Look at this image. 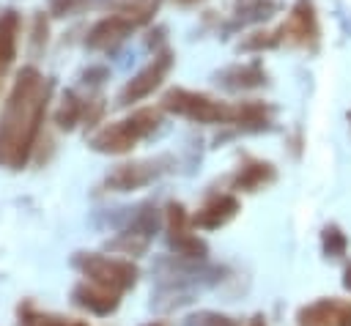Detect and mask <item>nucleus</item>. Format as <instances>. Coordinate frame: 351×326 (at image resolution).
<instances>
[{
    "mask_svg": "<svg viewBox=\"0 0 351 326\" xmlns=\"http://www.w3.org/2000/svg\"><path fill=\"white\" fill-rule=\"evenodd\" d=\"M170 170H176V156L173 153H159V156H148V159L123 162V164H115L104 175L101 189L104 192H134V189H143V186L159 181Z\"/></svg>",
    "mask_w": 351,
    "mask_h": 326,
    "instance_id": "423d86ee",
    "label": "nucleus"
},
{
    "mask_svg": "<svg viewBox=\"0 0 351 326\" xmlns=\"http://www.w3.org/2000/svg\"><path fill=\"white\" fill-rule=\"evenodd\" d=\"M197 260H162L159 263V282L156 293L151 299V307L156 310H176L181 304H189L200 290L217 285L225 274L219 266H192Z\"/></svg>",
    "mask_w": 351,
    "mask_h": 326,
    "instance_id": "7ed1b4c3",
    "label": "nucleus"
},
{
    "mask_svg": "<svg viewBox=\"0 0 351 326\" xmlns=\"http://www.w3.org/2000/svg\"><path fill=\"white\" fill-rule=\"evenodd\" d=\"M184 326H241L236 318L230 315H222V312H211V310H203V312H195L184 321Z\"/></svg>",
    "mask_w": 351,
    "mask_h": 326,
    "instance_id": "5701e85b",
    "label": "nucleus"
},
{
    "mask_svg": "<svg viewBox=\"0 0 351 326\" xmlns=\"http://www.w3.org/2000/svg\"><path fill=\"white\" fill-rule=\"evenodd\" d=\"M71 301L80 310H85V312H90L96 318H107L121 307V293H112V290H107L101 285H93V282L82 279V282H77L71 288Z\"/></svg>",
    "mask_w": 351,
    "mask_h": 326,
    "instance_id": "4468645a",
    "label": "nucleus"
},
{
    "mask_svg": "<svg viewBox=\"0 0 351 326\" xmlns=\"http://www.w3.org/2000/svg\"><path fill=\"white\" fill-rule=\"evenodd\" d=\"M280 33V44H291V47H315L318 44V16H315V5L313 0H296L288 19L282 22V27H277Z\"/></svg>",
    "mask_w": 351,
    "mask_h": 326,
    "instance_id": "9d476101",
    "label": "nucleus"
},
{
    "mask_svg": "<svg viewBox=\"0 0 351 326\" xmlns=\"http://www.w3.org/2000/svg\"><path fill=\"white\" fill-rule=\"evenodd\" d=\"M107 3L112 5L115 14H123L137 27H143V25H148L154 19V14H156V8H159L162 0H107Z\"/></svg>",
    "mask_w": 351,
    "mask_h": 326,
    "instance_id": "aec40b11",
    "label": "nucleus"
},
{
    "mask_svg": "<svg viewBox=\"0 0 351 326\" xmlns=\"http://www.w3.org/2000/svg\"><path fill=\"white\" fill-rule=\"evenodd\" d=\"M299 326H351V301L318 299L296 312Z\"/></svg>",
    "mask_w": 351,
    "mask_h": 326,
    "instance_id": "ddd939ff",
    "label": "nucleus"
},
{
    "mask_svg": "<svg viewBox=\"0 0 351 326\" xmlns=\"http://www.w3.org/2000/svg\"><path fill=\"white\" fill-rule=\"evenodd\" d=\"M162 123V115L159 110L154 107H143V110H134L132 115L121 118V121H112L101 129H96L88 140V145L99 153H129L134 145H140L145 137H151Z\"/></svg>",
    "mask_w": 351,
    "mask_h": 326,
    "instance_id": "20e7f679",
    "label": "nucleus"
},
{
    "mask_svg": "<svg viewBox=\"0 0 351 326\" xmlns=\"http://www.w3.org/2000/svg\"><path fill=\"white\" fill-rule=\"evenodd\" d=\"M93 0H47V8L52 16H74L80 11H85Z\"/></svg>",
    "mask_w": 351,
    "mask_h": 326,
    "instance_id": "b1692460",
    "label": "nucleus"
},
{
    "mask_svg": "<svg viewBox=\"0 0 351 326\" xmlns=\"http://www.w3.org/2000/svg\"><path fill=\"white\" fill-rule=\"evenodd\" d=\"M16 33H19V16L14 11L0 14V77L16 58Z\"/></svg>",
    "mask_w": 351,
    "mask_h": 326,
    "instance_id": "a211bd4d",
    "label": "nucleus"
},
{
    "mask_svg": "<svg viewBox=\"0 0 351 326\" xmlns=\"http://www.w3.org/2000/svg\"><path fill=\"white\" fill-rule=\"evenodd\" d=\"M71 266L82 274V279L101 285L121 296L126 290H132L140 277V268L129 258H112V255H101V252H74Z\"/></svg>",
    "mask_w": 351,
    "mask_h": 326,
    "instance_id": "39448f33",
    "label": "nucleus"
},
{
    "mask_svg": "<svg viewBox=\"0 0 351 326\" xmlns=\"http://www.w3.org/2000/svg\"><path fill=\"white\" fill-rule=\"evenodd\" d=\"M162 110L186 118L192 123H236L241 129H263L271 118V107L263 101H219L208 93H197V90H186V88H173L162 96Z\"/></svg>",
    "mask_w": 351,
    "mask_h": 326,
    "instance_id": "f03ea898",
    "label": "nucleus"
},
{
    "mask_svg": "<svg viewBox=\"0 0 351 326\" xmlns=\"http://www.w3.org/2000/svg\"><path fill=\"white\" fill-rule=\"evenodd\" d=\"M321 249L326 258H343L348 249V238L337 225H326L321 230Z\"/></svg>",
    "mask_w": 351,
    "mask_h": 326,
    "instance_id": "412c9836",
    "label": "nucleus"
},
{
    "mask_svg": "<svg viewBox=\"0 0 351 326\" xmlns=\"http://www.w3.org/2000/svg\"><path fill=\"white\" fill-rule=\"evenodd\" d=\"M148 326H159V323H148Z\"/></svg>",
    "mask_w": 351,
    "mask_h": 326,
    "instance_id": "c85d7f7f",
    "label": "nucleus"
},
{
    "mask_svg": "<svg viewBox=\"0 0 351 326\" xmlns=\"http://www.w3.org/2000/svg\"><path fill=\"white\" fill-rule=\"evenodd\" d=\"M343 285L351 290V266H346V271H343Z\"/></svg>",
    "mask_w": 351,
    "mask_h": 326,
    "instance_id": "bb28decb",
    "label": "nucleus"
},
{
    "mask_svg": "<svg viewBox=\"0 0 351 326\" xmlns=\"http://www.w3.org/2000/svg\"><path fill=\"white\" fill-rule=\"evenodd\" d=\"M107 68L104 66H90V68H85L82 71V82H88V85H99V82H104L107 79Z\"/></svg>",
    "mask_w": 351,
    "mask_h": 326,
    "instance_id": "393cba45",
    "label": "nucleus"
},
{
    "mask_svg": "<svg viewBox=\"0 0 351 326\" xmlns=\"http://www.w3.org/2000/svg\"><path fill=\"white\" fill-rule=\"evenodd\" d=\"M239 211H241V203L233 192H217L192 214V225L195 230H219L228 222H233Z\"/></svg>",
    "mask_w": 351,
    "mask_h": 326,
    "instance_id": "9b49d317",
    "label": "nucleus"
},
{
    "mask_svg": "<svg viewBox=\"0 0 351 326\" xmlns=\"http://www.w3.org/2000/svg\"><path fill=\"white\" fill-rule=\"evenodd\" d=\"M85 104H88V99H80L74 90H66L63 99H60V107H58V112H55L58 129H63V131L77 129V126L85 121Z\"/></svg>",
    "mask_w": 351,
    "mask_h": 326,
    "instance_id": "6ab92c4d",
    "label": "nucleus"
},
{
    "mask_svg": "<svg viewBox=\"0 0 351 326\" xmlns=\"http://www.w3.org/2000/svg\"><path fill=\"white\" fill-rule=\"evenodd\" d=\"M214 79L225 90H252V88L266 85V68L261 60H250V63H239V66H228L217 71Z\"/></svg>",
    "mask_w": 351,
    "mask_h": 326,
    "instance_id": "dca6fc26",
    "label": "nucleus"
},
{
    "mask_svg": "<svg viewBox=\"0 0 351 326\" xmlns=\"http://www.w3.org/2000/svg\"><path fill=\"white\" fill-rule=\"evenodd\" d=\"M348 121H351V115H348Z\"/></svg>",
    "mask_w": 351,
    "mask_h": 326,
    "instance_id": "c756f323",
    "label": "nucleus"
},
{
    "mask_svg": "<svg viewBox=\"0 0 351 326\" xmlns=\"http://www.w3.org/2000/svg\"><path fill=\"white\" fill-rule=\"evenodd\" d=\"M173 63H176V58H173L170 49H159V52H154L151 63H148L145 68H140V71L121 88V93H118V104H121V107H129V104H137V101L148 99V96L167 79Z\"/></svg>",
    "mask_w": 351,
    "mask_h": 326,
    "instance_id": "1a4fd4ad",
    "label": "nucleus"
},
{
    "mask_svg": "<svg viewBox=\"0 0 351 326\" xmlns=\"http://www.w3.org/2000/svg\"><path fill=\"white\" fill-rule=\"evenodd\" d=\"M280 47V33L277 30H258V33H250L247 38H241L239 49L241 52H263V49H274Z\"/></svg>",
    "mask_w": 351,
    "mask_h": 326,
    "instance_id": "4be33fe9",
    "label": "nucleus"
},
{
    "mask_svg": "<svg viewBox=\"0 0 351 326\" xmlns=\"http://www.w3.org/2000/svg\"><path fill=\"white\" fill-rule=\"evenodd\" d=\"M52 93V79L41 77L38 68L25 66L0 112V167L22 170L36 148L47 104Z\"/></svg>",
    "mask_w": 351,
    "mask_h": 326,
    "instance_id": "f257e3e1",
    "label": "nucleus"
},
{
    "mask_svg": "<svg viewBox=\"0 0 351 326\" xmlns=\"http://www.w3.org/2000/svg\"><path fill=\"white\" fill-rule=\"evenodd\" d=\"M178 3H184V5H189V3H197V0H178Z\"/></svg>",
    "mask_w": 351,
    "mask_h": 326,
    "instance_id": "cd10ccee",
    "label": "nucleus"
},
{
    "mask_svg": "<svg viewBox=\"0 0 351 326\" xmlns=\"http://www.w3.org/2000/svg\"><path fill=\"white\" fill-rule=\"evenodd\" d=\"M274 178H277L274 164H269L263 159H244L236 167V173L228 178V184L233 192H258V189L274 184Z\"/></svg>",
    "mask_w": 351,
    "mask_h": 326,
    "instance_id": "2eb2a0df",
    "label": "nucleus"
},
{
    "mask_svg": "<svg viewBox=\"0 0 351 326\" xmlns=\"http://www.w3.org/2000/svg\"><path fill=\"white\" fill-rule=\"evenodd\" d=\"M282 8V0H233L230 14H233V25H258L271 19L277 11Z\"/></svg>",
    "mask_w": 351,
    "mask_h": 326,
    "instance_id": "f3484780",
    "label": "nucleus"
},
{
    "mask_svg": "<svg viewBox=\"0 0 351 326\" xmlns=\"http://www.w3.org/2000/svg\"><path fill=\"white\" fill-rule=\"evenodd\" d=\"M192 216L186 214V208L181 203H167L165 208V230H167V244L170 249L184 258V260H206L208 255V244L203 238H197L192 233Z\"/></svg>",
    "mask_w": 351,
    "mask_h": 326,
    "instance_id": "6e6552de",
    "label": "nucleus"
},
{
    "mask_svg": "<svg viewBox=\"0 0 351 326\" xmlns=\"http://www.w3.org/2000/svg\"><path fill=\"white\" fill-rule=\"evenodd\" d=\"M244 326H269V323H266V318H263V315H252Z\"/></svg>",
    "mask_w": 351,
    "mask_h": 326,
    "instance_id": "a878e982",
    "label": "nucleus"
},
{
    "mask_svg": "<svg viewBox=\"0 0 351 326\" xmlns=\"http://www.w3.org/2000/svg\"><path fill=\"white\" fill-rule=\"evenodd\" d=\"M132 30H137V25H134L129 16L112 11V14L101 16V19L88 30L85 47L93 49V52H110V49H115L121 41H126V36H129Z\"/></svg>",
    "mask_w": 351,
    "mask_h": 326,
    "instance_id": "f8f14e48",
    "label": "nucleus"
},
{
    "mask_svg": "<svg viewBox=\"0 0 351 326\" xmlns=\"http://www.w3.org/2000/svg\"><path fill=\"white\" fill-rule=\"evenodd\" d=\"M159 225H162V214H159V208L154 203H143L137 208H129L121 233L107 241V249L129 255V258H137L151 247Z\"/></svg>",
    "mask_w": 351,
    "mask_h": 326,
    "instance_id": "0eeeda50",
    "label": "nucleus"
}]
</instances>
